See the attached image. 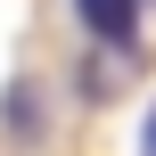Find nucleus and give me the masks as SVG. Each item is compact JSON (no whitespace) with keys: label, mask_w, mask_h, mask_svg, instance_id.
Instances as JSON below:
<instances>
[{"label":"nucleus","mask_w":156,"mask_h":156,"mask_svg":"<svg viewBox=\"0 0 156 156\" xmlns=\"http://www.w3.org/2000/svg\"><path fill=\"white\" fill-rule=\"evenodd\" d=\"M74 16H82V33L107 41V49H132V41H140V0H74Z\"/></svg>","instance_id":"obj_1"},{"label":"nucleus","mask_w":156,"mask_h":156,"mask_svg":"<svg viewBox=\"0 0 156 156\" xmlns=\"http://www.w3.org/2000/svg\"><path fill=\"white\" fill-rule=\"evenodd\" d=\"M0 107H8V132H16V140H41V90H33V82H8Z\"/></svg>","instance_id":"obj_2"},{"label":"nucleus","mask_w":156,"mask_h":156,"mask_svg":"<svg viewBox=\"0 0 156 156\" xmlns=\"http://www.w3.org/2000/svg\"><path fill=\"white\" fill-rule=\"evenodd\" d=\"M140 148H148V156H156V115H148V132H140Z\"/></svg>","instance_id":"obj_3"}]
</instances>
